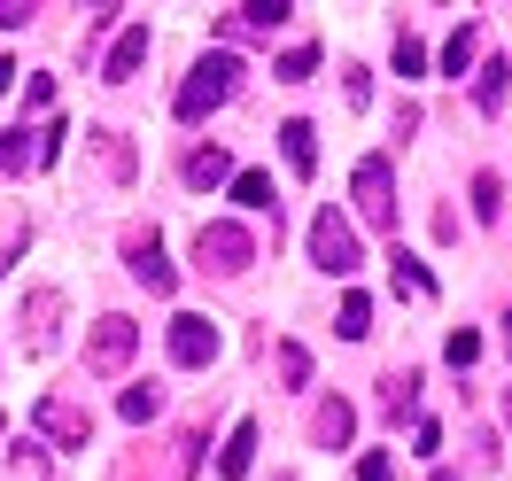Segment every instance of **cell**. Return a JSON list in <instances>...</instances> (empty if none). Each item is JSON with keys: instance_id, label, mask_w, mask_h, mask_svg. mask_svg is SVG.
Wrapping results in <instances>:
<instances>
[{"instance_id": "8992f818", "label": "cell", "mask_w": 512, "mask_h": 481, "mask_svg": "<svg viewBox=\"0 0 512 481\" xmlns=\"http://www.w3.org/2000/svg\"><path fill=\"white\" fill-rule=\"evenodd\" d=\"M132 350H140V326L132 319H101L94 342H86V373H125Z\"/></svg>"}, {"instance_id": "484cf974", "label": "cell", "mask_w": 512, "mask_h": 481, "mask_svg": "<svg viewBox=\"0 0 512 481\" xmlns=\"http://www.w3.org/2000/svg\"><path fill=\"white\" fill-rule=\"evenodd\" d=\"M388 264H396V288H404V295H435V280H427V264H419V257H404V249H396Z\"/></svg>"}, {"instance_id": "603a6c76", "label": "cell", "mask_w": 512, "mask_h": 481, "mask_svg": "<svg viewBox=\"0 0 512 481\" xmlns=\"http://www.w3.org/2000/svg\"><path fill=\"white\" fill-rule=\"evenodd\" d=\"M334 334H342V342H365V334H373V303H365V295H342V326H334Z\"/></svg>"}, {"instance_id": "2e32d148", "label": "cell", "mask_w": 512, "mask_h": 481, "mask_svg": "<svg viewBox=\"0 0 512 481\" xmlns=\"http://www.w3.org/2000/svg\"><path fill=\"white\" fill-rule=\"evenodd\" d=\"M381 412H388V427H396V419H419V373H388L381 381Z\"/></svg>"}, {"instance_id": "e575fe53", "label": "cell", "mask_w": 512, "mask_h": 481, "mask_svg": "<svg viewBox=\"0 0 512 481\" xmlns=\"http://www.w3.org/2000/svg\"><path fill=\"white\" fill-rule=\"evenodd\" d=\"M109 16H117V0H94V24H109Z\"/></svg>"}, {"instance_id": "f546056e", "label": "cell", "mask_w": 512, "mask_h": 481, "mask_svg": "<svg viewBox=\"0 0 512 481\" xmlns=\"http://www.w3.org/2000/svg\"><path fill=\"white\" fill-rule=\"evenodd\" d=\"M357 481H396V458H388V450H365V458H357Z\"/></svg>"}, {"instance_id": "836d02e7", "label": "cell", "mask_w": 512, "mask_h": 481, "mask_svg": "<svg viewBox=\"0 0 512 481\" xmlns=\"http://www.w3.org/2000/svg\"><path fill=\"white\" fill-rule=\"evenodd\" d=\"M342 94H350V109H365V101H373V78H365V70H342Z\"/></svg>"}, {"instance_id": "5bb4252c", "label": "cell", "mask_w": 512, "mask_h": 481, "mask_svg": "<svg viewBox=\"0 0 512 481\" xmlns=\"http://www.w3.org/2000/svg\"><path fill=\"white\" fill-rule=\"evenodd\" d=\"M311 435H319L326 450H342V443L357 435V412L342 404V396H326V404H319V419H311Z\"/></svg>"}, {"instance_id": "ba28073f", "label": "cell", "mask_w": 512, "mask_h": 481, "mask_svg": "<svg viewBox=\"0 0 512 481\" xmlns=\"http://www.w3.org/2000/svg\"><path fill=\"white\" fill-rule=\"evenodd\" d=\"M125 264H132V280H140L148 295H171V288H179V272H171V257H163L156 233H125Z\"/></svg>"}, {"instance_id": "4dcf8cb0", "label": "cell", "mask_w": 512, "mask_h": 481, "mask_svg": "<svg viewBox=\"0 0 512 481\" xmlns=\"http://www.w3.org/2000/svg\"><path fill=\"white\" fill-rule=\"evenodd\" d=\"M39 16V0H0V32H24Z\"/></svg>"}, {"instance_id": "d590c367", "label": "cell", "mask_w": 512, "mask_h": 481, "mask_svg": "<svg viewBox=\"0 0 512 481\" xmlns=\"http://www.w3.org/2000/svg\"><path fill=\"white\" fill-rule=\"evenodd\" d=\"M8 78H16V70H8V63H0V94H8Z\"/></svg>"}, {"instance_id": "30bf717a", "label": "cell", "mask_w": 512, "mask_h": 481, "mask_svg": "<svg viewBox=\"0 0 512 481\" xmlns=\"http://www.w3.org/2000/svg\"><path fill=\"white\" fill-rule=\"evenodd\" d=\"M148 47H156V39H148V24H132V32L117 39V47H109V63H101V78H109V86H125L132 70L148 63Z\"/></svg>"}, {"instance_id": "3957f363", "label": "cell", "mask_w": 512, "mask_h": 481, "mask_svg": "<svg viewBox=\"0 0 512 481\" xmlns=\"http://www.w3.org/2000/svg\"><path fill=\"white\" fill-rule=\"evenodd\" d=\"M194 264L218 272V280H233V272L256 264V241L241 233V225H202V233H194Z\"/></svg>"}, {"instance_id": "f1b7e54d", "label": "cell", "mask_w": 512, "mask_h": 481, "mask_svg": "<svg viewBox=\"0 0 512 481\" xmlns=\"http://www.w3.org/2000/svg\"><path fill=\"white\" fill-rule=\"evenodd\" d=\"M280 381H288V388H303V381H311V357L295 350V342H280Z\"/></svg>"}, {"instance_id": "9a60e30c", "label": "cell", "mask_w": 512, "mask_h": 481, "mask_svg": "<svg viewBox=\"0 0 512 481\" xmlns=\"http://www.w3.org/2000/svg\"><path fill=\"white\" fill-rule=\"evenodd\" d=\"M249 466H256V419H241V427L225 435V450H218V474H225V481H241Z\"/></svg>"}, {"instance_id": "e0dca14e", "label": "cell", "mask_w": 512, "mask_h": 481, "mask_svg": "<svg viewBox=\"0 0 512 481\" xmlns=\"http://www.w3.org/2000/svg\"><path fill=\"white\" fill-rule=\"evenodd\" d=\"M505 86H512V63H481L474 70V109H481V117L505 109Z\"/></svg>"}, {"instance_id": "7402d4cb", "label": "cell", "mask_w": 512, "mask_h": 481, "mask_svg": "<svg viewBox=\"0 0 512 481\" xmlns=\"http://www.w3.org/2000/svg\"><path fill=\"white\" fill-rule=\"evenodd\" d=\"M117 412H125L132 427H140V419H156V412H163V388H156V381H140V388H125V396H117Z\"/></svg>"}, {"instance_id": "277c9868", "label": "cell", "mask_w": 512, "mask_h": 481, "mask_svg": "<svg viewBox=\"0 0 512 481\" xmlns=\"http://www.w3.org/2000/svg\"><path fill=\"white\" fill-rule=\"evenodd\" d=\"M311 264H319V272H334V280H342V272H357V233H350V218H334V210H319V218H311Z\"/></svg>"}, {"instance_id": "8d00e7d4", "label": "cell", "mask_w": 512, "mask_h": 481, "mask_svg": "<svg viewBox=\"0 0 512 481\" xmlns=\"http://www.w3.org/2000/svg\"><path fill=\"white\" fill-rule=\"evenodd\" d=\"M505 350H512V319H505Z\"/></svg>"}, {"instance_id": "4316f807", "label": "cell", "mask_w": 512, "mask_h": 481, "mask_svg": "<svg viewBox=\"0 0 512 481\" xmlns=\"http://www.w3.org/2000/svg\"><path fill=\"white\" fill-rule=\"evenodd\" d=\"M8 466H16L24 481H39V474H47V450H39V443H8Z\"/></svg>"}, {"instance_id": "ac0fdd59", "label": "cell", "mask_w": 512, "mask_h": 481, "mask_svg": "<svg viewBox=\"0 0 512 481\" xmlns=\"http://www.w3.org/2000/svg\"><path fill=\"white\" fill-rule=\"evenodd\" d=\"M233 179V156L225 148H194L187 156V187H225Z\"/></svg>"}, {"instance_id": "8fae6325", "label": "cell", "mask_w": 512, "mask_h": 481, "mask_svg": "<svg viewBox=\"0 0 512 481\" xmlns=\"http://www.w3.org/2000/svg\"><path fill=\"white\" fill-rule=\"evenodd\" d=\"M280 156H288L295 179H311V171H319V132L303 125V117H288V125H280Z\"/></svg>"}, {"instance_id": "5b68a950", "label": "cell", "mask_w": 512, "mask_h": 481, "mask_svg": "<svg viewBox=\"0 0 512 481\" xmlns=\"http://www.w3.org/2000/svg\"><path fill=\"white\" fill-rule=\"evenodd\" d=\"M32 427L47 435V443H63V450H86V443H94V412H86V404H70V396H39Z\"/></svg>"}, {"instance_id": "9c48e42d", "label": "cell", "mask_w": 512, "mask_h": 481, "mask_svg": "<svg viewBox=\"0 0 512 481\" xmlns=\"http://www.w3.org/2000/svg\"><path fill=\"white\" fill-rule=\"evenodd\" d=\"M288 16H295V0H249L241 16H225L218 32H225V39H272L280 24H288Z\"/></svg>"}, {"instance_id": "7a4b0ae2", "label": "cell", "mask_w": 512, "mask_h": 481, "mask_svg": "<svg viewBox=\"0 0 512 481\" xmlns=\"http://www.w3.org/2000/svg\"><path fill=\"white\" fill-rule=\"evenodd\" d=\"M350 194H357V218L373 233H396V163L388 156H365L350 171Z\"/></svg>"}, {"instance_id": "1f68e13d", "label": "cell", "mask_w": 512, "mask_h": 481, "mask_svg": "<svg viewBox=\"0 0 512 481\" xmlns=\"http://www.w3.org/2000/svg\"><path fill=\"white\" fill-rule=\"evenodd\" d=\"M412 450H419V458H435V450H443V427H435V419H412Z\"/></svg>"}, {"instance_id": "d4e9b609", "label": "cell", "mask_w": 512, "mask_h": 481, "mask_svg": "<svg viewBox=\"0 0 512 481\" xmlns=\"http://www.w3.org/2000/svg\"><path fill=\"white\" fill-rule=\"evenodd\" d=\"M86 140L101 148V163H109V179H132V148L117 140V132H86Z\"/></svg>"}, {"instance_id": "7c38bea8", "label": "cell", "mask_w": 512, "mask_h": 481, "mask_svg": "<svg viewBox=\"0 0 512 481\" xmlns=\"http://www.w3.org/2000/svg\"><path fill=\"white\" fill-rule=\"evenodd\" d=\"M55 319H63V295H55V288H39L32 303H24V326H32L24 342H32V350H47V342H55Z\"/></svg>"}, {"instance_id": "cb8c5ba5", "label": "cell", "mask_w": 512, "mask_h": 481, "mask_svg": "<svg viewBox=\"0 0 512 481\" xmlns=\"http://www.w3.org/2000/svg\"><path fill=\"white\" fill-rule=\"evenodd\" d=\"M311 70H319V47H288V55L272 63V78H280V86H303Z\"/></svg>"}, {"instance_id": "d6986e66", "label": "cell", "mask_w": 512, "mask_h": 481, "mask_svg": "<svg viewBox=\"0 0 512 481\" xmlns=\"http://www.w3.org/2000/svg\"><path fill=\"white\" fill-rule=\"evenodd\" d=\"M233 202H241V210H280V194H272L264 171H233Z\"/></svg>"}, {"instance_id": "ffe728a7", "label": "cell", "mask_w": 512, "mask_h": 481, "mask_svg": "<svg viewBox=\"0 0 512 481\" xmlns=\"http://www.w3.org/2000/svg\"><path fill=\"white\" fill-rule=\"evenodd\" d=\"M474 55H481V32H474V24H458V32H450V47H443V70H450V78H466V70H474Z\"/></svg>"}, {"instance_id": "6da1fadb", "label": "cell", "mask_w": 512, "mask_h": 481, "mask_svg": "<svg viewBox=\"0 0 512 481\" xmlns=\"http://www.w3.org/2000/svg\"><path fill=\"white\" fill-rule=\"evenodd\" d=\"M233 94H241V63L218 47V55H202V63L187 70V86L171 94V117H179V125H202V117H210V109H225Z\"/></svg>"}, {"instance_id": "44dd1931", "label": "cell", "mask_w": 512, "mask_h": 481, "mask_svg": "<svg viewBox=\"0 0 512 481\" xmlns=\"http://www.w3.org/2000/svg\"><path fill=\"white\" fill-rule=\"evenodd\" d=\"M474 218L481 225L505 218V179H497V171H481V179H474Z\"/></svg>"}, {"instance_id": "83f0119b", "label": "cell", "mask_w": 512, "mask_h": 481, "mask_svg": "<svg viewBox=\"0 0 512 481\" xmlns=\"http://www.w3.org/2000/svg\"><path fill=\"white\" fill-rule=\"evenodd\" d=\"M443 357H450V365H458V373H466V365H474V357H481V334H466V326H458V334H450V342H443Z\"/></svg>"}, {"instance_id": "4fadbf2b", "label": "cell", "mask_w": 512, "mask_h": 481, "mask_svg": "<svg viewBox=\"0 0 512 481\" xmlns=\"http://www.w3.org/2000/svg\"><path fill=\"white\" fill-rule=\"evenodd\" d=\"M0 171L16 179V171H39V132L32 125H8L0 132Z\"/></svg>"}, {"instance_id": "52a82bcc", "label": "cell", "mask_w": 512, "mask_h": 481, "mask_svg": "<svg viewBox=\"0 0 512 481\" xmlns=\"http://www.w3.org/2000/svg\"><path fill=\"white\" fill-rule=\"evenodd\" d=\"M210 357H218V326L202 319V311H179V319H171V365L202 373Z\"/></svg>"}, {"instance_id": "d6a6232c", "label": "cell", "mask_w": 512, "mask_h": 481, "mask_svg": "<svg viewBox=\"0 0 512 481\" xmlns=\"http://www.w3.org/2000/svg\"><path fill=\"white\" fill-rule=\"evenodd\" d=\"M419 63H427V47H419V39L412 32H396V70H404V78H412V70Z\"/></svg>"}]
</instances>
